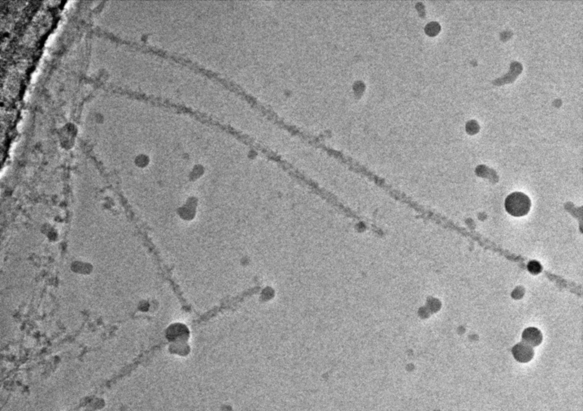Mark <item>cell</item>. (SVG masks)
Wrapping results in <instances>:
<instances>
[{
	"label": "cell",
	"mask_w": 583,
	"mask_h": 411,
	"mask_svg": "<svg viewBox=\"0 0 583 411\" xmlns=\"http://www.w3.org/2000/svg\"><path fill=\"white\" fill-rule=\"evenodd\" d=\"M507 212L512 216L522 217L526 215L531 207V201L527 195L521 192H514L508 195L504 202Z\"/></svg>",
	"instance_id": "obj_1"
},
{
	"label": "cell",
	"mask_w": 583,
	"mask_h": 411,
	"mask_svg": "<svg viewBox=\"0 0 583 411\" xmlns=\"http://www.w3.org/2000/svg\"><path fill=\"white\" fill-rule=\"evenodd\" d=\"M512 353L515 359L517 361L522 363L528 362L532 360L534 355L532 347L524 342L515 345L514 347L512 348Z\"/></svg>",
	"instance_id": "obj_2"
},
{
	"label": "cell",
	"mask_w": 583,
	"mask_h": 411,
	"mask_svg": "<svg viewBox=\"0 0 583 411\" xmlns=\"http://www.w3.org/2000/svg\"><path fill=\"white\" fill-rule=\"evenodd\" d=\"M522 340L531 347H536L542 341V334L536 328H528L522 334Z\"/></svg>",
	"instance_id": "obj_3"
},
{
	"label": "cell",
	"mask_w": 583,
	"mask_h": 411,
	"mask_svg": "<svg viewBox=\"0 0 583 411\" xmlns=\"http://www.w3.org/2000/svg\"><path fill=\"white\" fill-rule=\"evenodd\" d=\"M466 130L469 134L473 135L478 133L479 130V125L476 121H470L466 125Z\"/></svg>",
	"instance_id": "obj_4"
},
{
	"label": "cell",
	"mask_w": 583,
	"mask_h": 411,
	"mask_svg": "<svg viewBox=\"0 0 583 411\" xmlns=\"http://www.w3.org/2000/svg\"><path fill=\"white\" fill-rule=\"evenodd\" d=\"M440 30V25H438L437 23H431L426 27V33L429 34L430 36H435L438 34Z\"/></svg>",
	"instance_id": "obj_5"
}]
</instances>
